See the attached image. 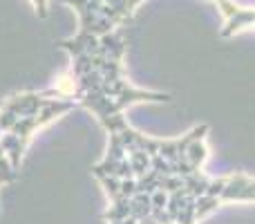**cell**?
I'll return each mask as SVG.
<instances>
[{
	"mask_svg": "<svg viewBox=\"0 0 255 224\" xmlns=\"http://www.w3.org/2000/svg\"><path fill=\"white\" fill-rule=\"evenodd\" d=\"M213 2L224 16V27H222L224 38H231L244 29H255V7H242L233 0H213Z\"/></svg>",
	"mask_w": 255,
	"mask_h": 224,
	"instance_id": "1",
	"label": "cell"
},
{
	"mask_svg": "<svg viewBox=\"0 0 255 224\" xmlns=\"http://www.w3.org/2000/svg\"><path fill=\"white\" fill-rule=\"evenodd\" d=\"M29 2H31V7H34L36 16H38V18H47V13H49V0H29Z\"/></svg>",
	"mask_w": 255,
	"mask_h": 224,
	"instance_id": "2",
	"label": "cell"
}]
</instances>
